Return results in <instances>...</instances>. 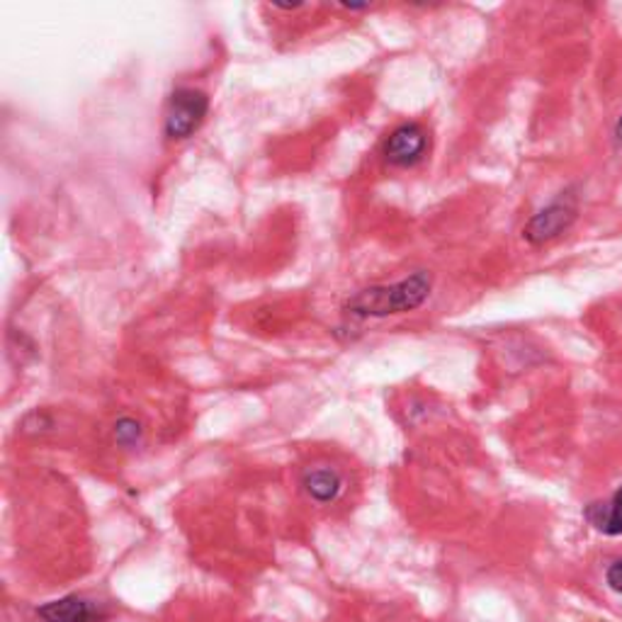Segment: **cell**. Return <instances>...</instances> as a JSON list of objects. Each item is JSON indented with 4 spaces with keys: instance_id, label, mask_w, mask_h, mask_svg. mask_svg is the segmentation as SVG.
I'll return each instance as SVG.
<instances>
[{
    "instance_id": "6da1fadb",
    "label": "cell",
    "mask_w": 622,
    "mask_h": 622,
    "mask_svg": "<svg viewBox=\"0 0 622 622\" xmlns=\"http://www.w3.org/2000/svg\"><path fill=\"white\" fill-rule=\"evenodd\" d=\"M433 278L425 270L413 272L391 285H375L360 290L345 302V312L357 319H387V316L409 314L423 307L431 297Z\"/></svg>"
},
{
    "instance_id": "7a4b0ae2",
    "label": "cell",
    "mask_w": 622,
    "mask_h": 622,
    "mask_svg": "<svg viewBox=\"0 0 622 622\" xmlns=\"http://www.w3.org/2000/svg\"><path fill=\"white\" fill-rule=\"evenodd\" d=\"M576 220H578L576 195L562 192L560 198L552 200L548 207H542L540 212H535L530 216L526 226H523V238L535 248L544 246L570 232Z\"/></svg>"
},
{
    "instance_id": "3957f363",
    "label": "cell",
    "mask_w": 622,
    "mask_h": 622,
    "mask_svg": "<svg viewBox=\"0 0 622 622\" xmlns=\"http://www.w3.org/2000/svg\"><path fill=\"white\" fill-rule=\"evenodd\" d=\"M207 113H210V97H207V93L195 89H178L168 97L163 132H166L171 141L190 139L202 127Z\"/></svg>"
},
{
    "instance_id": "277c9868",
    "label": "cell",
    "mask_w": 622,
    "mask_h": 622,
    "mask_svg": "<svg viewBox=\"0 0 622 622\" xmlns=\"http://www.w3.org/2000/svg\"><path fill=\"white\" fill-rule=\"evenodd\" d=\"M425 149H429V132L419 122H403L385 139L382 154L389 166L409 168L425 156Z\"/></svg>"
},
{
    "instance_id": "5b68a950",
    "label": "cell",
    "mask_w": 622,
    "mask_h": 622,
    "mask_svg": "<svg viewBox=\"0 0 622 622\" xmlns=\"http://www.w3.org/2000/svg\"><path fill=\"white\" fill-rule=\"evenodd\" d=\"M37 615L45 622H101L105 613L89 598L67 596L37 608Z\"/></svg>"
},
{
    "instance_id": "8992f818",
    "label": "cell",
    "mask_w": 622,
    "mask_h": 622,
    "mask_svg": "<svg viewBox=\"0 0 622 622\" xmlns=\"http://www.w3.org/2000/svg\"><path fill=\"white\" fill-rule=\"evenodd\" d=\"M584 518L588 520V526L598 532L608 535V538L622 535V484L610 498L588 504L584 508Z\"/></svg>"
},
{
    "instance_id": "52a82bcc",
    "label": "cell",
    "mask_w": 622,
    "mask_h": 622,
    "mask_svg": "<svg viewBox=\"0 0 622 622\" xmlns=\"http://www.w3.org/2000/svg\"><path fill=\"white\" fill-rule=\"evenodd\" d=\"M302 486L307 491V496L316 504H333V501L341 496L343 491V477L338 474V469L321 465L309 469L302 479Z\"/></svg>"
},
{
    "instance_id": "ba28073f",
    "label": "cell",
    "mask_w": 622,
    "mask_h": 622,
    "mask_svg": "<svg viewBox=\"0 0 622 622\" xmlns=\"http://www.w3.org/2000/svg\"><path fill=\"white\" fill-rule=\"evenodd\" d=\"M141 435H144V431H141L139 421H134V419L125 416V419H119L115 423V441H117V445L134 447V445L141 443Z\"/></svg>"
},
{
    "instance_id": "9c48e42d",
    "label": "cell",
    "mask_w": 622,
    "mask_h": 622,
    "mask_svg": "<svg viewBox=\"0 0 622 622\" xmlns=\"http://www.w3.org/2000/svg\"><path fill=\"white\" fill-rule=\"evenodd\" d=\"M606 584L610 591L622 594V560H615L613 564L606 570Z\"/></svg>"
},
{
    "instance_id": "30bf717a",
    "label": "cell",
    "mask_w": 622,
    "mask_h": 622,
    "mask_svg": "<svg viewBox=\"0 0 622 622\" xmlns=\"http://www.w3.org/2000/svg\"><path fill=\"white\" fill-rule=\"evenodd\" d=\"M613 141H615L618 151H622V113H620V117L615 119V127H613Z\"/></svg>"
}]
</instances>
